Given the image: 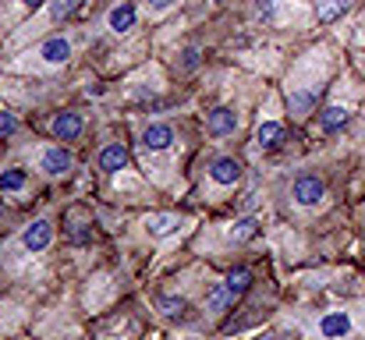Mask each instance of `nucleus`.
<instances>
[{"instance_id":"2eb2a0df","label":"nucleus","mask_w":365,"mask_h":340,"mask_svg":"<svg viewBox=\"0 0 365 340\" xmlns=\"http://www.w3.org/2000/svg\"><path fill=\"white\" fill-rule=\"evenodd\" d=\"M224 284H227V291H231V294H235V298H242L245 291H248V287H252V273H248V269H231V273H227V280H224Z\"/></svg>"},{"instance_id":"39448f33","label":"nucleus","mask_w":365,"mask_h":340,"mask_svg":"<svg viewBox=\"0 0 365 340\" xmlns=\"http://www.w3.org/2000/svg\"><path fill=\"white\" fill-rule=\"evenodd\" d=\"M206 128H210V135H231L238 128V117H235V110H227V107H217V110L210 113Z\"/></svg>"},{"instance_id":"4468645a","label":"nucleus","mask_w":365,"mask_h":340,"mask_svg":"<svg viewBox=\"0 0 365 340\" xmlns=\"http://www.w3.org/2000/svg\"><path fill=\"white\" fill-rule=\"evenodd\" d=\"M131 25H135V7L131 4H121V7L110 11V29L114 32H128Z\"/></svg>"},{"instance_id":"9b49d317","label":"nucleus","mask_w":365,"mask_h":340,"mask_svg":"<svg viewBox=\"0 0 365 340\" xmlns=\"http://www.w3.org/2000/svg\"><path fill=\"white\" fill-rule=\"evenodd\" d=\"M255 142H259L262 149H277V145L284 142V128H280V124H273V120H266V124H259Z\"/></svg>"},{"instance_id":"f03ea898","label":"nucleus","mask_w":365,"mask_h":340,"mask_svg":"<svg viewBox=\"0 0 365 340\" xmlns=\"http://www.w3.org/2000/svg\"><path fill=\"white\" fill-rule=\"evenodd\" d=\"M21 241H25L29 252H43V248L53 241V227H50V220H36V224H29L25 227V234H21Z\"/></svg>"},{"instance_id":"7ed1b4c3","label":"nucleus","mask_w":365,"mask_h":340,"mask_svg":"<svg viewBox=\"0 0 365 340\" xmlns=\"http://www.w3.org/2000/svg\"><path fill=\"white\" fill-rule=\"evenodd\" d=\"M53 135H57L61 142H75V138L82 135V117H78V113H57V117H53Z\"/></svg>"},{"instance_id":"f257e3e1","label":"nucleus","mask_w":365,"mask_h":340,"mask_svg":"<svg viewBox=\"0 0 365 340\" xmlns=\"http://www.w3.org/2000/svg\"><path fill=\"white\" fill-rule=\"evenodd\" d=\"M323 195H327V185H323L319 177H312V174H302V177L294 181V199H298L302 206H316Z\"/></svg>"},{"instance_id":"aec40b11","label":"nucleus","mask_w":365,"mask_h":340,"mask_svg":"<svg viewBox=\"0 0 365 340\" xmlns=\"http://www.w3.org/2000/svg\"><path fill=\"white\" fill-rule=\"evenodd\" d=\"M25 181H29L25 170H4V174H0V188H4V192H21Z\"/></svg>"},{"instance_id":"6e6552de","label":"nucleus","mask_w":365,"mask_h":340,"mask_svg":"<svg viewBox=\"0 0 365 340\" xmlns=\"http://www.w3.org/2000/svg\"><path fill=\"white\" fill-rule=\"evenodd\" d=\"M170 142H174V131L167 124H149L145 135H142V145L145 149H167Z\"/></svg>"},{"instance_id":"f3484780","label":"nucleus","mask_w":365,"mask_h":340,"mask_svg":"<svg viewBox=\"0 0 365 340\" xmlns=\"http://www.w3.org/2000/svg\"><path fill=\"white\" fill-rule=\"evenodd\" d=\"M160 309L170 319H188V302L185 298H160Z\"/></svg>"},{"instance_id":"20e7f679","label":"nucleus","mask_w":365,"mask_h":340,"mask_svg":"<svg viewBox=\"0 0 365 340\" xmlns=\"http://www.w3.org/2000/svg\"><path fill=\"white\" fill-rule=\"evenodd\" d=\"M242 177V163L235 160V156H220L217 163H213V181L217 185H235Z\"/></svg>"},{"instance_id":"4be33fe9","label":"nucleus","mask_w":365,"mask_h":340,"mask_svg":"<svg viewBox=\"0 0 365 340\" xmlns=\"http://www.w3.org/2000/svg\"><path fill=\"white\" fill-rule=\"evenodd\" d=\"M14 128H18V120H14V113H0V138H4V135H11Z\"/></svg>"},{"instance_id":"ddd939ff","label":"nucleus","mask_w":365,"mask_h":340,"mask_svg":"<svg viewBox=\"0 0 365 340\" xmlns=\"http://www.w3.org/2000/svg\"><path fill=\"white\" fill-rule=\"evenodd\" d=\"M348 11V0H316V14L319 21H337Z\"/></svg>"},{"instance_id":"f8f14e48","label":"nucleus","mask_w":365,"mask_h":340,"mask_svg":"<svg viewBox=\"0 0 365 340\" xmlns=\"http://www.w3.org/2000/svg\"><path fill=\"white\" fill-rule=\"evenodd\" d=\"M319 330H323V337H330V340L344 337V334L351 330V319H348L344 312H330V316L323 319V326H319Z\"/></svg>"},{"instance_id":"0eeeda50","label":"nucleus","mask_w":365,"mask_h":340,"mask_svg":"<svg viewBox=\"0 0 365 340\" xmlns=\"http://www.w3.org/2000/svg\"><path fill=\"white\" fill-rule=\"evenodd\" d=\"M100 167L103 170H110V174H118L128 167V149H124L121 142H114V145H107L103 153H100Z\"/></svg>"},{"instance_id":"bb28decb","label":"nucleus","mask_w":365,"mask_h":340,"mask_svg":"<svg viewBox=\"0 0 365 340\" xmlns=\"http://www.w3.org/2000/svg\"><path fill=\"white\" fill-rule=\"evenodd\" d=\"M259 340H277V337H259Z\"/></svg>"},{"instance_id":"412c9836","label":"nucleus","mask_w":365,"mask_h":340,"mask_svg":"<svg viewBox=\"0 0 365 340\" xmlns=\"http://www.w3.org/2000/svg\"><path fill=\"white\" fill-rule=\"evenodd\" d=\"M71 11H75V0H57V4H53V18H57V21L68 18Z\"/></svg>"},{"instance_id":"a878e982","label":"nucleus","mask_w":365,"mask_h":340,"mask_svg":"<svg viewBox=\"0 0 365 340\" xmlns=\"http://www.w3.org/2000/svg\"><path fill=\"white\" fill-rule=\"evenodd\" d=\"M0 217H4V202H0Z\"/></svg>"},{"instance_id":"5701e85b","label":"nucleus","mask_w":365,"mask_h":340,"mask_svg":"<svg viewBox=\"0 0 365 340\" xmlns=\"http://www.w3.org/2000/svg\"><path fill=\"white\" fill-rule=\"evenodd\" d=\"M291 103H294L298 110H305V107H309V96H291Z\"/></svg>"},{"instance_id":"6ab92c4d","label":"nucleus","mask_w":365,"mask_h":340,"mask_svg":"<svg viewBox=\"0 0 365 340\" xmlns=\"http://www.w3.org/2000/svg\"><path fill=\"white\" fill-rule=\"evenodd\" d=\"M255 234H259V220L255 217H245V220H238V224L231 227V237L235 241H252Z\"/></svg>"},{"instance_id":"9d476101","label":"nucleus","mask_w":365,"mask_h":340,"mask_svg":"<svg viewBox=\"0 0 365 340\" xmlns=\"http://www.w3.org/2000/svg\"><path fill=\"white\" fill-rule=\"evenodd\" d=\"M39 57L50 61V64H64V61L71 57V46H68V39H50V43H43Z\"/></svg>"},{"instance_id":"a211bd4d","label":"nucleus","mask_w":365,"mask_h":340,"mask_svg":"<svg viewBox=\"0 0 365 340\" xmlns=\"http://www.w3.org/2000/svg\"><path fill=\"white\" fill-rule=\"evenodd\" d=\"M344 124H348V110L344 107H327L323 110V128L327 131H341Z\"/></svg>"},{"instance_id":"393cba45","label":"nucleus","mask_w":365,"mask_h":340,"mask_svg":"<svg viewBox=\"0 0 365 340\" xmlns=\"http://www.w3.org/2000/svg\"><path fill=\"white\" fill-rule=\"evenodd\" d=\"M25 7H39V4H46V0H21Z\"/></svg>"},{"instance_id":"b1692460","label":"nucleus","mask_w":365,"mask_h":340,"mask_svg":"<svg viewBox=\"0 0 365 340\" xmlns=\"http://www.w3.org/2000/svg\"><path fill=\"white\" fill-rule=\"evenodd\" d=\"M149 4H153V7H156V11H163V7H167V4H170V0H149Z\"/></svg>"},{"instance_id":"423d86ee","label":"nucleus","mask_w":365,"mask_h":340,"mask_svg":"<svg viewBox=\"0 0 365 340\" xmlns=\"http://www.w3.org/2000/svg\"><path fill=\"white\" fill-rule=\"evenodd\" d=\"M43 170L53 174V177H57V174H68V170H71V153H68V149H46V153H43Z\"/></svg>"},{"instance_id":"dca6fc26","label":"nucleus","mask_w":365,"mask_h":340,"mask_svg":"<svg viewBox=\"0 0 365 340\" xmlns=\"http://www.w3.org/2000/svg\"><path fill=\"white\" fill-rule=\"evenodd\" d=\"M231 302H235V294L227 291V284H217V287L210 291V298H206V309H210V312H224Z\"/></svg>"},{"instance_id":"1a4fd4ad","label":"nucleus","mask_w":365,"mask_h":340,"mask_svg":"<svg viewBox=\"0 0 365 340\" xmlns=\"http://www.w3.org/2000/svg\"><path fill=\"white\" fill-rule=\"evenodd\" d=\"M181 227L178 217H170V213H153V217H145V230L153 234V237H167V234H174Z\"/></svg>"}]
</instances>
